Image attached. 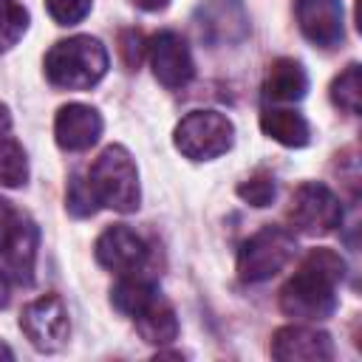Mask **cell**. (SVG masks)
<instances>
[{"mask_svg":"<svg viewBox=\"0 0 362 362\" xmlns=\"http://www.w3.org/2000/svg\"><path fill=\"white\" fill-rule=\"evenodd\" d=\"M345 277V260L334 249H311L300 269L280 288V308L291 320L320 322L328 320L337 305V288Z\"/></svg>","mask_w":362,"mask_h":362,"instance_id":"1","label":"cell"},{"mask_svg":"<svg viewBox=\"0 0 362 362\" xmlns=\"http://www.w3.org/2000/svg\"><path fill=\"white\" fill-rule=\"evenodd\" d=\"M110 68L107 48L88 34L59 40L45 54V76L62 90H88L105 79Z\"/></svg>","mask_w":362,"mask_h":362,"instance_id":"2","label":"cell"},{"mask_svg":"<svg viewBox=\"0 0 362 362\" xmlns=\"http://www.w3.org/2000/svg\"><path fill=\"white\" fill-rule=\"evenodd\" d=\"M88 184L99 206H107L113 212L139 209V201H141L139 170L133 156L122 144H110L99 153V158L90 164Z\"/></svg>","mask_w":362,"mask_h":362,"instance_id":"3","label":"cell"},{"mask_svg":"<svg viewBox=\"0 0 362 362\" xmlns=\"http://www.w3.org/2000/svg\"><path fill=\"white\" fill-rule=\"evenodd\" d=\"M37 246H40L37 223L0 198V272L8 277V283L17 286L34 283Z\"/></svg>","mask_w":362,"mask_h":362,"instance_id":"4","label":"cell"},{"mask_svg":"<svg viewBox=\"0 0 362 362\" xmlns=\"http://www.w3.org/2000/svg\"><path fill=\"white\" fill-rule=\"evenodd\" d=\"M175 150L189 161H212L235 144V124L221 110H192L173 133Z\"/></svg>","mask_w":362,"mask_h":362,"instance_id":"5","label":"cell"},{"mask_svg":"<svg viewBox=\"0 0 362 362\" xmlns=\"http://www.w3.org/2000/svg\"><path fill=\"white\" fill-rule=\"evenodd\" d=\"M297 252V240L283 226H263L238 249V274L243 283H263L283 272Z\"/></svg>","mask_w":362,"mask_h":362,"instance_id":"6","label":"cell"},{"mask_svg":"<svg viewBox=\"0 0 362 362\" xmlns=\"http://www.w3.org/2000/svg\"><path fill=\"white\" fill-rule=\"evenodd\" d=\"M286 218H288L294 232L308 235V238H320V235L334 232L342 223V204L325 184L305 181L294 189Z\"/></svg>","mask_w":362,"mask_h":362,"instance_id":"7","label":"cell"},{"mask_svg":"<svg viewBox=\"0 0 362 362\" xmlns=\"http://www.w3.org/2000/svg\"><path fill=\"white\" fill-rule=\"evenodd\" d=\"M20 328L37 351L54 354L68 342V334H71L68 308L57 294H42L23 308Z\"/></svg>","mask_w":362,"mask_h":362,"instance_id":"8","label":"cell"},{"mask_svg":"<svg viewBox=\"0 0 362 362\" xmlns=\"http://www.w3.org/2000/svg\"><path fill=\"white\" fill-rule=\"evenodd\" d=\"M294 17L303 37L317 48H337L345 40L342 0H294Z\"/></svg>","mask_w":362,"mask_h":362,"instance_id":"9","label":"cell"},{"mask_svg":"<svg viewBox=\"0 0 362 362\" xmlns=\"http://www.w3.org/2000/svg\"><path fill=\"white\" fill-rule=\"evenodd\" d=\"M93 255L99 260V266H105L107 272L116 274H133L144 266L147 260V243L141 240V235H136L130 226L124 223H113L107 226L96 243H93Z\"/></svg>","mask_w":362,"mask_h":362,"instance_id":"10","label":"cell"},{"mask_svg":"<svg viewBox=\"0 0 362 362\" xmlns=\"http://www.w3.org/2000/svg\"><path fill=\"white\" fill-rule=\"evenodd\" d=\"M150 65H153V74L156 79L175 90V88H184L192 74H195V62H192V54H189V45L184 42L181 34L175 31H158L153 40H150Z\"/></svg>","mask_w":362,"mask_h":362,"instance_id":"11","label":"cell"},{"mask_svg":"<svg viewBox=\"0 0 362 362\" xmlns=\"http://www.w3.org/2000/svg\"><path fill=\"white\" fill-rule=\"evenodd\" d=\"M195 25L209 45H232L249 34V17L240 0H206L195 14Z\"/></svg>","mask_w":362,"mask_h":362,"instance_id":"12","label":"cell"},{"mask_svg":"<svg viewBox=\"0 0 362 362\" xmlns=\"http://www.w3.org/2000/svg\"><path fill=\"white\" fill-rule=\"evenodd\" d=\"M272 356L280 362H328L331 337L314 325H283L272 337Z\"/></svg>","mask_w":362,"mask_h":362,"instance_id":"13","label":"cell"},{"mask_svg":"<svg viewBox=\"0 0 362 362\" xmlns=\"http://www.w3.org/2000/svg\"><path fill=\"white\" fill-rule=\"evenodd\" d=\"M102 136V116L96 107L82 102H68L57 110L54 119V139L62 150L79 153L99 141Z\"/></svg>","mask_w":362,"mask_h":362,"instance_id":"14","label":"cell"},{"mask_svg":"<svg viewBox=\"0 0 362 362\" xmlns=\"http://www.w3.org/2000/svg\"><path fill=\"white\" fill-rule=\"evenodd\" d=\"M136 331L150 345H170L178 337V317L175 308L156 291L136 314H133Z\"/></svg>","mask_w":362,"mask_h":362,"instance_id":"15","label":"cell"},{"mask_svg":"<svg viewBox=\"0 0 362 362\" xmlns=\"http://www.w3.org/2000/svg\"><path fill=\"white\" fill-rule=\"evenodd\" d=\"M305 90H308V74L297 59L283 57L269 65V74L263 79L266 102H300Z\"/></svg>","mask_w":362,"mask_h":362,"instance_id":"16","label":"cell"},{"mask_svg":"<svg viewBox=\"0 0 362 362\" xmlns=\"http://www.w3.org/2000/svg\"><path fill=\"white\" fill-rule=\"evenodd\" d=\"M260 130L280 141L283 147H305L311 139V127L303 113L288 110V107H266L260 113Z\"/></svg>","mask_w":362,"mask_h":362,"instance_id":"17","label":"cell"},{"mask_svg":"<svg viewBox=\"0 0 362 362\" xmlns=\"http://www.w3.org/2000/svg\"><path fill=\"white\" fill-rule=\"evenodd\" d=\"M331 102H334L339 110L351 113V116L359 113V107H362V68H359L356 62H351V65L331 82Z\"/></svg>","mask_w":362,"mask_h":362,"instance_id":"18","label":"cell"},{"mask_svg":"<svg viewBox=\"0 0 362 362\" xmlns=\"http://www.w3.org/2000/svg\"><path fill=\"white\" fill-rule=\"evenodd\" d=\"M28 181V156L20 141L0 139V187L17 189Z\"/></svg>","mask_w":362,"mask_h":362,"instance_id":"19","label":"cell"},{"mask_svg":"<svg viewBox=\"0 0 362 362\" xmlns=\"http://www.w3.org/2000/svg\"><path fill=\"white\" fill-rule=\"evenodd\" d=\"M28 8L17 0H0V54L14 48L28 31Z\"/></svg>","mask_w":362,"mask_h":362,"instance_id":"20","label":"cell"},{"mask_svg":"<svg viewBox=\"0 0 362 362\" xmlns=\"http://www.w3.org/2000/svg\"><path fill=\"white\" fill-rule=\"evenodd\" d=\"M238 195L246 204H252V206H269L274 201V195H277V187H274V178L272 175L257 173V175H252V178H246V181L238 184Z\"/></svg>","mask_w":362,"mask_h":362,"instance_id":"21","label":"cell"},{"mask_svg":"<svg viewBox=\"0 0 362 362\" xmlns=\"http://www.w3.org/2000/svg\"><path fill=\"white\" fill-rule=\"evenodd\" d=\"M96 209H99V204H96V198H93V192H90L88 178L74 175L71 184H68V212L76 215V218H88V215H93Z\"/></svg>","mask_w":362,"mask_h":362,"instance_id":"22","label":"cell"},{"mask_svg":"<svg viewBox=\"0 0 362 362\" xmlns=\"http://www.w3.org/2000/svg\"><path fill=\"white\" fill-rule=\"evenodd\" d=\"M93 0H45V8L57 25H76L88 17Z\"/></svg>","mask_w":362,"mask_h":362,"instance_id":"23","label":"cell"},{"mask_svg":"<svg viewBox=\"0 0 362 362\" xmlns=\"http://www.w3.org/2000/svg\"><path fill=\"white\" fill-rule=\"evenodd\" d=\"M141 54H144V37L136 28L122 31L119 34V57H122V62H124L127 71H136L139 68Z\"/></svg>","mask_w":362,"mask_h":362,"instance_id":"24","label":"cell"},{"mask_svg":"<svg viewBox=\"0 0 362 362\" xmlns=\"http://www.w3.org/2000/svg\"><path fill=\"white\" fill-rule=\"evenodd\" d=\"M139 8H144V11H161V8H167V3L170 0H133Z\"/></svg>","mask_w":362,"mask_h":362,"instance_id":"25","label":"cell"},{"mask_svg":"<svg viewBox=\"0 0 362 362\" xmlns=\"http://www.w3.org/2000/svg\"><path fill=\"white\" fill-rule=\"evenodd\" d=\"M8 127H11L8 107H6V105H0V136H6V133H8Z\"/></svg>","mask_w":362,"mask_h":362,"instance_id":"26","label":"cell"},{"mask_svg":"<svg viewBox=\"0 0 362 362\" xmlns=\"http://www.w3.org/2000/svg\"><path fill=\"white\" fill-rule=\"evenodd\" d=\"M8 286H11V283H8V277L0 272V308L8 303Z\"/></svg>","mask_w":362,"mask_h":362,"instance_id":"27","label":"cell"},{"mask_svg":"<svg viewBox=\"0 0 362 362\" xmlns=\"http://www.w3.org/2000/svg\"><path fill=\"white\" fill-rule=\"evenodd\" d=\"M0 359H14L11 348H8V345H3V342H0Z\"/></svg>","mask_w":362,"mask_h":362,"instance_id":"28","label":"cell"}]
</instances>
